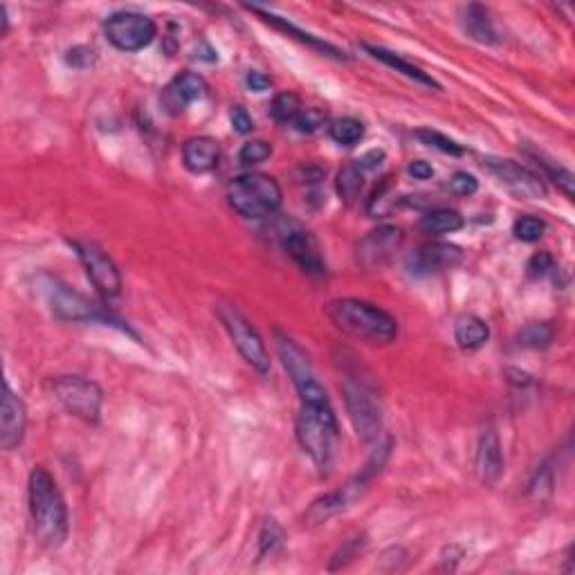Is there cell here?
Masks as SVG:
<instances>
[{
  "mask_svg": "<svg viewBox=\"0 0 575 575\" xmlns=\"http://www.w3.org/2000/svg\"><path fill=\"white\" fill-rule=\"evenodd\" d=\"M27 497H30V515L39 541L45 549H61L70 531L68 506L57 481L45 467L36 465L30 472Z\"/></svg>",
  "mask_w": 575,
  "mask_h": 575,
  "instance_id": "6da1fadb",
  "label": "cell"
},
{
  "mask_svg": "<svg viewBox=\"0 0 575 575\" xmlns=\"http://www.w3.org/2000/svg\"><path fill=\"white\" fill-rule=\"evenodd\" d=\"M326 315L342 333L369 344H391L398 338V321L376 303L364 299H335L326 306Z\"/></svg>",
  "mask_w": 575,
  "mask_h": 575,
  "instance_id": "7a4b0ae2",
  "label": "cell"
},
{
  "mask_svg": "<svg viewBox=\"0 0 575 575\" xmlns=\"http://www.w3.org/2000/svg\"><path fill=\"white\" fill-rule=\"evenodd\" d=\"M227 203L236 214L250 221H261L279 212L283 203V191L273 176L265 173H245L227 185Z\"/></svg>",
  "mask_w": 575,
  "mask_h": 575,
  "instance_id": "3957f363",
  "label": "cell"
},
{
  "mask_svg": "<svg viewBox=\"0 0 575 575\" xmlns=\"http://www.w3.org/2000/svg\"><path fill=\"white\" fill-rule=\"evenodd\" d=\"M297 441L302 450L311 456L320 470H326L333 459L335 438H338V418L333 407H303L297 416Z\"/></svg>",
  "mask_w": 575,
  "mask_h": 575,
  "instance_id": "277c9868",
  "label": "cell"
},
{
  "mask_svg": "<svg viewBox=\"0 0 575 575\" xmlns=\"http://www.w3.org/2000/svg\"><path fill=\"white\" fill-rule=\"evenodd\" d=\"M39 288L41 292L48 299V306L59 320H68V321H104V324H113L120 326L121 331L130 333L129 326H124L121 321L113 320L109 312L101 311L97 303H92L91 299H86L83 294L74 292L72 288H68L65 283H61L59 279L48 277H39Z\"/></svg>",
  "mask_w": 575,
  "mask_h": 575,
  "instance_id": "5b68a950",
  "label": "cell"
},
{
  "mask_svg": "<svg viewBox=\"0 0 575 575\" xmlns=\"http://www.w3.org/2000/svg\"><path fill=\"white\" fill-rule=\"evenodd\" d=\"M277 342H279V355H282V362L283 367H286L294 389H297L302 405L303 407H331L329 394H326L324 385L317 380V373L315 369H312L311 359H308L306 350L294 342V340H290L282 333H277Z\"/></svg>",
  "mask_w": 575,
  "mask_h": 575,
  "instance_id": "8992f818",
  "label": "cell"
},
{
  "mask_svg": "<svg viewBox=\"0 0 575 575\" xmlns=\"http://www.w3.org/2000/svg\"><path fill=\"white\" fill-rule=\"evenodd\" d=\"M53 391L68 414L83 423H97L104 405V391L95 380L83 376H57L53 380Z\"/></svg>",
  "mask_w": 575,
  "mask_h": 575,
  "instance_id": "52a82bcc",
  "label": "cell"
},
{
  "mask_svg": "<svg viewBox=\"0 0 575 575\" xmlns=\"http://www.w3.org/2000/svg\"><path fill=\"white\" fill-rule=\"evenodd\" d=\"M216 311L223 326H225V331L230 333L234 346H236L238 353L243 355V359H245L252 369H256L261 376H265V373L270 371V355L268 350H265L264 340L256 333L254 326H252L250 321L245 320V315H243L236 306H232V303H218Z\"/></svg>",
  "mask_w": 575,
  "mask_h": 575,
  "instance_id": "ba28073f",
  "label": "cell"
},
{
  "mask_svg": "<svg viewBox=\"0 0 575 575\" xmlns=\"http://www.w3.org/2000/svg\"><path fill=\"white\" fill-rule=\"evenodd\" d=\"M104 34L120 53H139L156 39L158 25L139 12H115L106 21Z\"/></svg>",
  "mask_w": 575,
  "mask_h": 575,
  "instance_id": "9c48e42d",
  "label": "cell"
},
{
  "mask_svg": "<svg viewBox=\"0 0 575 575\" xmlns=\"http://www.w3.org/2000/svg\"><path fill=\"white\" fill-rule=\"evenodd\" d=\"M344 400L350 423H353L355 432L362 438V443L373 446V443L380 441L382 411L376 396L367 387L359 385V382H346Z\"/></svg>",
  "mask_w": 575,
  "mask_h": 575,
  "instance_id": "30bf717a",
  "label": "cell"
},
{
  "mask_svg": "<svg viewBox=\"0 0 575 575\" xmlns=\"http://www.w3.org/2000/svg\"><path fill=\"white\" fill-rule=\"evenodd\" d=\"M72 247L77 250L79 261L86 268L92 286L100 290L106 299L117 297L121 292V274L117 270L115 261L100 245L91 241H72Z\"/></svg>",
  "mask_w": 575,
  "mask_h": 575,
  "instance_id": "8fae6325",
  "label": "cell"
},
{
  "mask_svg": "<svg viewBox=\"0 0 575 575\" xmlns=\"http://www.w3.org/2000/svg\"><path fill=\"white\" fill-rule=\"evenodd\" d=\"M405 243V232L396 225H380L362 236L355 245V264L364 270L382 268L400 252Z\"/></svg>",
  "mask_w": 575,
  "mask_h": 575,
  "instance_id": "7c38bea8",
  "label": "cell"
},
{
  "mask_svg": "<svg viewBox=\"0 0 575 575\" xmlns=\"http://www.w3.org/2000/svg\"><path fill=\"white\" fill-rule=\"evenodd\" d=\"M484 167L506 187L508 191L519 196V198L526 200H537L544 198L546 187L541 182V177L535 171L526 169L519 162L503 160V158H485Z\"/></svg>",
  "mask_w": 575,
  "mask_h": 575,
  "instance_id": "4fadbf2b",
  "label": "cell"
},
{
  "mask_svg": "<svg viewBox=\"0 0 575 575\" xmlns=\"http://www.w3.org/2000/svg\"><path fill=\"white\" fill-rule=\"evenodd\" d=\"M27 427V409L23 400L9 389V385H3V405H0V447L5 452L16 450L25 438Z\"/></svg>",
  "mask_w": 575,
  "mask_h": 575,
  "instance_id": "5bb4252c",
  "label": "cell"
},
{
  "mask_svg": "<svg viewBox=\"0 0 575 575\" xmlns=\"http://www.w3.org/2000/svg\"><path fill=\"white\" fill-rule=\"evenodd\" d=\"M207 95V81L196 72H182L162 91V106L169 115L185 113L187 106L200 101Z\"/></svg>",
  "mask_w": 575,
  "mask_h": 575,
  "instance_id": "9a60e30c",
  "label": "cell"
},
{
  "mask_svg": "<svg viewBox=\"0 0 575 575\" xmlns=\"http://www.w3.org/2000/svg\"><path fill=\"white\" fill-rule=\"evenodd\" d=\"M283 250L306 274H312V277H324L326 274L324 259H321L320 250H317L315 238L308 232L299 230V227L288 230L283 234Z\"/></svg>",
  "mask_w": 575,
  "mask_h": 575,
  "instance_id": "2e32d148",
  "label": "cell"
},
{
  "mask_svg": "<svg viewBox=\"0 0 575 575\" xmlns=\"http://www.w3.org/2000/svg\"><path fill=\"white\" fill-rule=\"evenodd\" d=\"M463 261V252L450 243H427L409 256L407 265L414 274H429L438 270H450Z\"/></svg>",
  "mask_w": 575,
  "mask_h": 575,
  "instance_id": "e0dca14e",
  "label": "cell"
},
{
  "mask_svg": "<svg viewBox=\"0 0 575 575\" xmlns=\"http://www.w3.org/2000/svg\"><path fill=\"white\" fill-rule=\"evenodd\" d=\"M476 476L484 485H494L503 474V447L499 441L497 432L494 429H485L479 438V446H476Z\"/></svg>",
  "mask_w": 575,
  "mask_h": 575,
  "instance_id": "ac0fdd59",
  "label": "cell"
},
{
  "mask_svg": "<svg viewBox=\"0 0 575 575\" xmlns=\"http://www.w3.org/2000/svg\"><path fill=\"white\" fill-rule=\"evenodd\" d=\"M182 162H185L187 171L196 173V176L214 171L221 162V144L209 135L187 139L182 147Z\"/></svg>",
  "mask_w": 575,
  "mask_h": 575,
  "instance_id": "d6986e66",
  "label": "cell"
},
{
  "mask_svg": "<svg viewBox=\"0 0 575 575\" xmlns=\"http://www.w3.org/2000/svg\"><path fill=\"white\" fill-rule=\"evenodd\" d=\"M364 50H367V53L371 54L373 59L380 61V63L389 65V68H394L396 72L405 74V77L411 79V81L420 83V86H425V88H434V91H441V83H438L436 79L432 77V74H427L425 70H420L418 65L409 63V61L400 59L398 54L389 53V50H385V48H378V45H369V43H364Z\"/></svg>",
  "mask_w": 575,
  "mask_h": 575,
  "instance_id": "ffe728a7",
  "label": "cell"
},
{
  "mask_svg": "<svg viewBox=\"0 0 575 575\" xmlns=\"http://www.w3.org/2000/svg\"><path fill=\"white\" fill-rule=\"evenodd\" d=\"M247 9H250V12H254V14H256V16H261V21H265V23H268V25H273V27H277V30L286 32V34L294 36V39H297V41H302V43L311 45V48L320 50V53L329 54V57H333V59H346V54L342 53V50H338V48H335V45L326 43V41H320V39H317V36L308 34V32H303V30H297V27H294V25H292V23H288V21H286V18H282V16H274V14L265 12V9H261V7H247Z\"/></svg>",
  "mask_w": 575,
  "mask_h": 575,
  "instance_id": "44dd1931",
  "label": "cell"
},
{
  "mask_svg": "<svg viewBox=\"0 0 575 575\" xmlns=\"http://www.w3.org/2000/svg\"><path fill=\"white\" fill-rule=\"evenodd\" d=\"M463 27H465L467 36L474 39L476 43L494 45L499 43L497 30H494L493 21H490L488 9L481 5H467L465 14H463Z\"/></svg>",
  "mask_w": 575,
  "mask_h": 575,
  "instance_id": "7402d4cb",
  "label": "cell"
},
{
  "mask_svg": "<svg viewBox=\"0 0 575 575\" xmlns=\"http://www.w3.org/2000/svg\"><path fill=\"white\" fill-rule=\"evenodd\" d=\"M455 340L463 350H476L490 340V326L476 315H461L455 324Z\"/></svg>",
  "mask_w": 575,
  "mask_h": 575,
  "instance_id": "603a6c76",
  "label": "cell"
},
{
  "mask_svg": "<svg viewBox=\"0 0 575 575\" xmlns=\"http://www.w3.org/2000/svg\"><path fill=\"white\" fill-rule=\"evenodd\" d=\"M463 225H465V221L455 209H432L420 218V227L427 234H436V236L459 232Z\"/></svg>",
  "mask_w": 575,
  "mask_h": 575,
  "instance_id": "cb8c5ba5",
  "label": "cell"
},
{
  "mask_svg": "<svg viewBox=\"0 0 575 575\" xmlns=\"http://www.w3.org/2000/svg\"><path fill=\"white\" fill-rule=\"evenodd\" d=\"M364 173H367V171H364L362 167H359L358 160L349 162V165H344L342 169H340V173H338V194H340V198H342L346 205L353 203V200L359 196V191H362Z\"/></svg>",
  "mask_w": 575,
  "mask_h": 575,
  "instance_id": "d4e9b609",
  "label": "cell"
},
{
  "mask_svg": "<svg viewBox=\"0 0 575 575\" xmlns=\"http://www.w3.org/2000/svg\"><path fill=\"white\" fill-rule=\"evenodd\" d=\"M346 506H349V502L344 499L342 490H340V493H329L324 494V497L317 499V502L308 508L306 519L308 523H321L326 522V519L338 515V513H342Z\"/></svg>",
  "mask_w": 575,
  "mask_h": 575,
  "instance_id": "484cf974",
  "label": "cell"
},
{
  "mask_svg": "<svg viewBox=\"0 0 575 575\" xmlns=\"http://www.w3.org/2000/svg\"><path fill=\"white\" fill-rule=\"evenodd\" d=\"M329 133L333 142L342 144V147H355L364 138V124L355 117H340V120L331 121Z\"/></svg>",
  "mask_w": 575,
  "mask_h": 575,
  "instance_id": "4316f807",
  "label": "cell"
},
{
  "mask_svg": "<svg viewBox=\"0 0 575 575\" xmlns=\"http://www.w3.org/2000/svg\"><path fill=\"white\" fill-rule=\"evenodd\" d=\"M553 326L546 324V321H531V324L523 326L517 335V342L523 349H546L553 342Z\"/></svg>",
  "mask_w": 575,
  "mask_h": 575,
  "instance_id": "83f0119b",
  "label": "cell"
},
{
  "mask_svg": "<svg viewBox=\"0 0 575 575\" xmlns=\"http://www.w3.org/2000/svg\"><path fill=\"white\" fill-rule=\"evenodd\" d=\"M302 110V100H299L294 92H279L273 100V104H270V115H273V120L279 121V124H292Z\"/></svg>",
  "mask_w": 575,
  "mask_h": 575,
  "instance_id": "f1b7e54d",
  "label": "cell"
},
{
  "mask_svg": "<svg viewBox=\"0 0 575 575\" xmlns=\"http://www.w3.org/2000/svg\"><path fill=\"white\" fill-rule=\"evenodd\" d=\"M535 160H537V165L544 167L546 176H549L551 180H553V185L558 187V189L562 191V194L567 196L569 200H573V185H575L573 173L569 171V169H564V167H560L558 162L546 160V158L540 156V153H535Z\"/></svg>",
  "mask_w": 575,
  "mask_h": 575,
  "instance_id": "f546056e",
  "label": "cell"
},
{
  "mask_svg": "<svg viewBox=\"0 0 575 575\" xmlns=\"http://www.w3.org/2000/svg\"><path fill=\"white\" fill-rule=\"evenodd\" d=\"M283 528L279 526L277 519H265L264 528H261L259 535V558H265V555H273L274 551H279L283 546Z\"/></svg>",
  "mask_w": 575,
  "mask_h": 575,
  "instance_id": "4dcf8cb0",
  "label": "cell"
},
{
  "mask_svg": "<svg viewBox=\"0 0 575 575\" xmlns=\"http://www.w3.org/2000/svg\"><path fill=\"white\" fill-rule=\"evenodd\" d=\"M416 138L420 139L423 144H427V147L432 149H438L441 153H446V156H452V158H461L463 153V147L461 144H456L455 139H450L447 135L438 133V130H432V129H420L416 130Z\"/></svg>",
  "mask_w": 575,
  "mask_h": 575,
  "instance_id": "1f68e13d",
  "label": "cell"
},
{
  "mask_svg": "<svg viewBox=\"0 0 575 575\" xmlns=\"http://www.w3.org/2000/svg\"><path fill=\"white\" fill-rule=\"evenodd\" d=\"M273 156V147H270L265 139H252V142H245L238 151V162L243 167H252V165H261L268 158Z\"/></svg>",
  "mask_w": 575,
  "mask_h": 575,
  "instance_id": "d6a6232c",
  "label": "cell"
},
{
  "mask_svg": "<svg viewBox=\"0 0 575 575\" xmlns=\"http://www.w3.org/2000/svg\"><path fill=\"white\" fill-rule=\"evenodd\" d=\"M546 232V223L537 216H522L517 218L515 225H513V234L515 238L523 243H535L544 236Z\"/></svg>",
  "mask_w": 575,
  "mask_h": 575,
  "instance_id": "836d02e7",
  "label": "cell"
},
{
  "mask_svg": "<svg viewBox=\"0 0 575 575\" xmlns=\"http://www.w3.org/2000/svg\"><path fill=\"white\" fill-rule=\"evenodd\" d=\"M292 124L299 133H315L326 124V113L320 109H303Z\"/></svg>",
  "mask_w": 575,
  "mask_h": 575,
  "instance_id": "e575fe53",
  "label": "cell"
},
{
  "mask_svg": "<svg viewBox=\"0 0 575 575\" xmlns=\"http://www.w3.org/2000/svg\"><path fill=\"white\" fill-rule=\"evenodd\" d=\"M450 191L455 196H461V198H470V196H474L476 191H479V180H476L472 173H465V171H459L452 176L450 180Z\"/></svg>",
  "mask_w": 575,
  "mask_h": 575,
  "instance_id": "d590c367",
  "label": "cell"
},
{
  "mask_svg": "<svg viewBox=\"0 0 575 575\" xmlns=\"http://www.w3.org/2000/svg\"><path fill=\"white\" fill-rule=\"evenodd\" d=\"M364 544H367V540H364V537H355V540L346 541L342 549H340L338 553H335V562H340V564H335V569L346 567V564H349L350 560L358 558L359 551L364 549Z\"/></svg>",
  "mask_w": 575,
  "mask_h": 575,
  "instance_id": "8d00e7d4",
  "label": "cell"
},
{
  "mask_svg": "<svg viewBox=\"0 0 575 575\" xmlns=\"http://www.w3.org/2000/svg\"><path fill=\"white\" fill-rule=\"evenodd\" d=\"M549 270H553V256L549 252H537L528 261V274L531 277H544Z\"/></svg>",
  "mask_w": 575,
  "mask_h": 575,
  "instance_id": "74e56055",
  "label": "cell"
},
{
  "mask_svg": "<svg viewBox=\"0 0 575 575\" xmlns=\"http://www.w3.org/2000/svg\"><path fill=\"white\" fill-rule=\"evenodd\" d=\"M230 120H232L234 130H236V133H241V135L252 133V129H254V121H252V117L247 115V110L241 109V106L232 109Z\"/></svg>",
  "mask_w": 575,
  "mask_h": 575,
  "instance_id": "f35d334b",
  "label": "cell"
},
{
  "mask_svg": "<svg viewBox=\"0 0 575 575\" xmlns=\"http://www.w3.org/2000/svg\"><path fill=\"white\" fill-rule=\"evenodd\" d=\"M245 83L252 92H264L273 86V79H270L268 74L259 72V70H250L245 77Z\"/></svg>",
  "mask_w": 575,
  "mask_h": 575,
  "instance_id": "ab89813d",
  "label": "cell"
},
{
  "mask_svg": "<svg viewBox=\"0 0 575 575\" xmlns=\"http://www.w3.org/2000/svg\"><path fill=\"white\" fill-rule=\"evenodd\" d=\"M65 61H68V65H74V68H86V65L92 63V50L72 48L65 54Z\"/></svg>",
  "mask_w": 575,
  "mask_h": 575,
  "instance_id": "60d3db41",
  "label": "cell"
},
{
  "mask_svg": "<svg viewBox=\"0 0 575 575\" xmlns=\"http://www.w3.org/2000/svg\"><path fill=\"white\" fill-rule=\"evenodd\" d=\"M385 160V151H382V149H371V151H367L364 153L362 158H358V162H359V167H362L364 171H371V169H376L378 165H380V162Z\"/></svg>",
  "mask_w": 575,
  "mask_h": 575,
  "instance_id": "b9f144b4",
  "label": "cell"
},
{
  "mask_svg": "<svg viewBox=\"0 0 575 575\" xmlns=\"http://www.w3.org/2000/svg\"><path fill=\"white\" fill-rule=\"evenodd\" d=\"M409 173L416 180H429L434 176V167L425 160H414L409 165Z\"/></svg>",
  "mask_w": 575,
  "mask_h": 575,
  "instance_id": "7bdbcfd3",
  "label": "cell"
},
{
  "mask_svg": "<svg viewBox=\"0 0 575 575\" xmlns=\"http://www.w3.org/2000/svg\"><path fill=\"white\" fill-rule=\"evenodd\" d=\"M506 373H511V376H515V378H508V380L511 382H515V385H519V387H526V385H531V376H528V373H523V371H517V369H508Z\"/></svg>",
  "mask_w": 575,
  "mask_h": 575,
  "instance_id": "ee69618b",
  "label": "cell"
}]
</instances>
